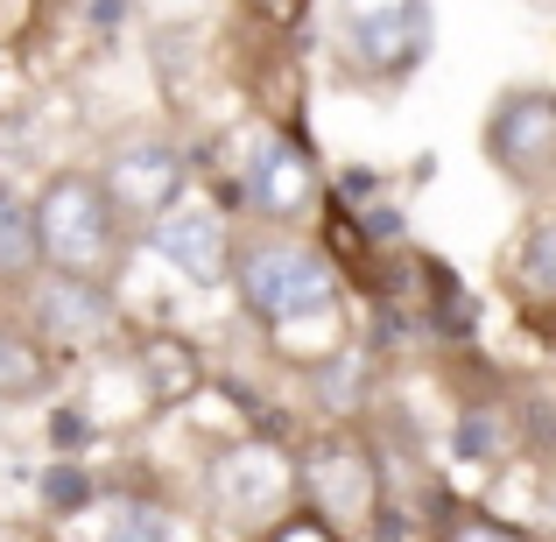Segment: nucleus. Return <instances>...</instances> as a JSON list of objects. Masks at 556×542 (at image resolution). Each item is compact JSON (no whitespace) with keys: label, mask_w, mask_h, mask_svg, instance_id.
I'll return each mask as SVG.
<instances>
[{"label":"nucleus","mask_w":556,"mask_h":542,"mask_svg":"<svg viewBox=\"0 0 556 542\" xmlns=\"http://www.w3.org/2000/svg\"><path fill=\"white\" fill-rule=\"evenodd\" d=\"M36 240H42V268H64V275H106L127 261V226L113 212L106 184L92 169H56L50 184L36 190Z\"/></svg>","instance_id":"1"},{"label":"nucleus","mask_w":556,"mask_h":542,"mask_svg":"<svg viewBox=\"0 0 556 542\" xmlns=\"http://www.w3.org/2000/svg\"><path fill=\"white\" fill-rule=\"evenodd\" d=\"M232 282H240V303L261 317V325L289 331V325H317V317L339 311V275L317 247L303 240H254L232 254Z\"/></svg>","instance_id":"2"},{"label":"nucleus","mask_w":556,"mask_h":542,"mask_svg":"<svg viewBox=\"0 0 556 542\" xmlns=\"http://www.w3.org/2000/svg\"><path fill=\"white\" fill-rule=\"evenodd\" d=\"M486 163L501 169L507 184L535 190L556 177V92L543 85H521V92H507L501 106L486 113Z\"/></svg>","instance_id":"3"},{"label":"nucleus","mask_w":556,"mask_h":542,"mask_svg":"<svg viewBox=\"0 0 556 542\" xmlns=\"http://www.w3.org/2000/svg\"><path fill=\"white\" fill-rule=\"evenodd\" d=\"M303 493H311V507L331 521V529H367L374 507H380V472H374V451L359 444V437L331 430L311 444V458L296 465Z\"/></svg>","instance_id":"4"},{"label":"nucleus","mask_w":556,"mask_h":542,"mask_svg":"<svg viewBox=\"0 0 556 542\" xmlns=\"http://www.w3.org/2000/svg\"><path fill=\"white\" fill-rule=\"evenodd\" d=\"M99 184H106L121 226H155L163 212L184 204L190 163H184L177 141H121V149L106 155V169H99Z\"/></svg>","instance_id":"5"},{"label":"nucleus","mask_w":556,"mask_h":542,"mask_svg":"<svg viewBox=\"0 0 556 542\" xmlns=\"http://www.w3.org/2000/svg\"><path fill=\"white\" fill-rule=\"evenodd\" d=\"M121 331V303H113L106 275H64L50 268L36 289V339L50 353H92Z\"/></svg>","instance_id":"6"},{"label":"nucleus","mask_w":556,"mask_h":542,"mask_svg":"<svg viewBox=\"0 0 556 542\" xmlns=\"http://www.w3.org/2000/svg\"><path fill=\"white\" fill-rule=\"evenodd\" d=\"M289 487H296V465H289L275 444H240V451H226L218 472H212V501H218V515H226L232 529L275 521L289 507Z\"/></svg>","instance_id":"7"},{"label":"nucleus","mask_w":556,"mask_h":542,"mask_svg":"<svg viewBox=\"0 0 556 542\" xmlns=\"http://www.w3.org/2000/svg\"><path fill=\"white\" fill-rule=\"evenodd\" d=\"M345 42L380 78H408L422 64V50H430V8L422 0H353Z\"/></svg>","instance_id":"8"},{"label":"nucleus","mask_w":556,"mask_h":542,"mask_svg":"<svg viewBox=\"0 0 556 542\" xmlns=\"http://www.w3.org/2000/svg\"><path fill=\"white\" fill-rule=\"evenodd\" d=\"M149 247L198 289H218L232 275V232H226V212L218 204H177L149 226Z\"/></svg>","instance_id":"9"},{"label":"nucleus","mask_w":556,"mask_h":542,"mask_svg":"<svg viewBox=\"0 0 556 542\" xmlns=\"http://www.w3.org/2000/svg\"><path fill=\"white\" fill-rule=\"evenodd\" d=\"M240 190H247V212L289 226V218H303L317 204V163L296 141H268V149L254 155V169L240 177Z\"/></svg>","instance_id":"10"},{"label":"nucleus","mask_w":556,"mask_h":542,"mask_svg":"<svg viewBox=\"0 0 556 542\" xmlns=\"http://www.w3.org/2000/svg\"><path fill=\"white\" fill-rule=\"evenodd\" d=\"M135 380L149 408H177L204 388V353L190 339H177V331H155V339L135 345Z\"/></svg>","instance_id":"11"},{"label":"nucleus","mask_w":556,"mask_h":542,"mask_svg":"<svg viewBox=\"0 0 556 542\" xmlns=\"http://www.w3.org/2000/svg\"><path fill=\"white\" fill-rule=\"evenodd\" d=\"M56 388V360L50 345L36 339V331L22 325H0V402H42V394Z\"/></svg>","instance_id":"12"},{"label":"nucleus","mask_w":556,"mask_h":542,"mask_svg":"<svg viewBox=\"0 0 556 542\" xmlns=\"http://www.w3.org/2000/svg\"><path fill=\"white\" fill-rule=\"evenodd\" d=\"M42 275V240L28 198H14V184L0 177V289H22Z\"/></svg>","instance_id":"13"},{"label":"nucleus","mask_w":556,"mask_h":542,"mask_svg":"<svg viewBox=\"0 0 556 542\" xmlns=\"http://www.w3.org/2000/svg\"><path fill=\"white\" fill-rule=\"evenodd\" d=\"M515 282L529 289V297H556V218L529 226V240H521V254H515Z\"/></svg>","instance_id":"14"},{"label":"nucleus","mask_w":556,"mask_h":542,"mask_svg":"<svg viewBox=\"0 0 556 542\" xmlns=\"http://www.w3.org/2000/svg\"><path fill=\"white\" fill-rule=\"evenodd\" d=\"M169 535H177V521H169L155 501H121L106 515V535L99 542H169Z\"/></svg>","instance_id":"15"},{"label":"nucleus","mask_w":556,"mask_h":542,"mask_svg":"<svg viewBox=\"0 0 556 542\" xmlns=\"http://www.w3.org/2000/svg\"><path fill=\"white\" fill-rule=\"evenodd\" d=\"M85 501H92V479H85V465L64 451V458L42 472V507H50V515H78Z\"/></svg>","instance_id":"16"},{"label":"nucleus","mask_w":556,"mask_h":542,"mask_svg":"<svg viewBox=\"0 0 556 542\" xmlns=\"http://www.w3.org/2000/svg\"><path fill=\"white\" fill-rule=\"evenodd\" d=\"M317 394H325L331 416H345V408L359 402V353H331L325 366H317Z\"/></svg>","instance_id":"17"},{"label":"nucleus","mask_w":556,"mask_h":542,"mask_svg":"<svg viewBox=\"0 0 556 542\" xmlns=\"http://www.w3.org/2000/svg\"><path fill=\"white\" fill-rule=\"evenodd\" d=\"M261 542H345V529H331L317 507H282V515L268 521V535Z\"/></svg>","instance_id":"18"},{"label":"nucleus","mask_w":556,"mask_h":542,"mask_svg":"<svg viewBox=\"0 0 556 542\" xmlns=\"http://www.w3.org/2000/svg\"><path fill=\"white\" fill-rule=\"evenodd\" d=\"M444 542H529V535L493 515H458V521H444Z\"/></svg>","instance_id":"19"},{"label":"nucleus","mask_w":556,"mask_h":542,"mask_svg":"<svg viewBox=\"0 0 556 542\" xmlns=\"http://www.w3.org/2000/svg\"><path fill=\"white\" fill-rule=\"evenodd\" d=\"M85 437H92V423H85V408H78V402L50 408V444H56V451H78Z\"/></svg>","instance_id":"20"},{"label":"nucleus","mask_w":556,"mask_h":542,"mask_svg":"<svg viewBox=\"0 0 556 542\" xmlns=\"http://www.w3.org/2000/svg\"><path fill=\"white\" fill-rule=\"evenodd\" d=\"M458 451H465V458H493V451H501V423L465 416V423H458Z\"/></svg>","instance_id":"21"},{"label":"nucleus","mask_w":556,"mask_h":542,"mask_svg":"<svg viewBox=\"0 0 556 542\" xmlns=\"http://www.w3.org/2000/svg\"><path fill=\"white\" fill-rule=\"evenodd\" d=\"M254 8L268 14V22H296V8H303V0H254Z\"/></svg>","instance_id":"22"}]
</instances>
